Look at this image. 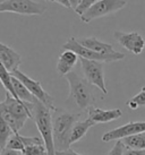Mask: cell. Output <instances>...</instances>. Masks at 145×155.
Instances as JSON below:
<instances>
[{
  "label": "cell",
  "mask_w": 145,
  "mask_h": 155,
  "mask_svg": "<svg viewBox=\"0 0 145 155\" xmlns=\"http://www.w3.org/2000/svg\"><path fill=\"white\" fill-rule=\"evenodd\" d=\"M127 150H136V151H145V133L129 136V137L120 139Z\"/></svg>",
  "instance_id": "cell-19"
},
{
  "label": "cell",
  "mask_w": 145,
  "mask_h": 155,
  "mask_svg": "<svg viewBox=\"0 0 145 155\" xmlns=\"http://www.w3.org/2000/svg\"><path fill=\"white\" fill-rule=\"evenodd\" d=\"M47 12V6L34 0H8L0 4V13H14L26 16H40Z\"/></svg>",
  "instance_id": "cell-6"
},
{
  "label": "cell",
  "mask_w": 145,
  "mask_h": 155,
  "mask_svg": "<svg viewBox=\"0 0 145 155\" xmlns=\"http://www.w3.org/2000/svg\"><path fill=\"white\" fill-rule=\"evenodd\" d=\"M124 155H145V151H136V150H127L124 151Z\"/></svg>",
  "instance_id": "cell-27"
},
{
  "label": "cell",
  "mask_w": 145,
  "mask_h": 155,
  "mask_svg": "<svg viewBox=\"0 0 145 155\" xmlns=\"http://www.w3.org/2000/svg\"><path fill=\"white\" fill-rule=\"evenodd\" d=\"M55 155H59V154H55Z\"/></svg>",
  "instance_id": "cell-33"
},
{
  "label": "cell",
  "mask_w": 145,
  "mask_h": 155,
  "mask_svg": "<svg viewBox=\"0 0 145 155\" xmlns=\"http://www.w3.org/2000/svg\"><path fill=\"white\" fill-rule=\"evenodd\" d=\"M127 5V0H101L92 5L85 13L81 15L82 22L91 23L94 19L104 17L119 12Z\"/></svg>",
  "instance_id": "cell-7"
},
{
  "label": "cell",
  "mask_w": 145,
  "mask_h": 155,
  "mask_svg": "<svg viewBox=\"0 0 145 155\" xmlns=\"http://www.w3.org/2000/svg\"><path fill=\"white\" fill-rule=\"evenodd\" d=\"M0 61L4 64L6 69L12 74L19 69L22 64V57L10 47L0 42Z\"/></svg>",
  "instance_id": "cell-13"
},
{
  "label": "cell",
  "mask_w": 145,
  "mask_h": 155,
  "mask_svg": "<svg viewBox=\"0 0 145 155\" xmlns=\"http://www.w3.org/2000/svg\"><path fill=\"white\" fill-rule=\"evenodd\" d=\"M4 151V150H2V148H1V147H0V154H1V152Z\"/></svg>",
  "instance_id": "cell-32"
},
{
  "label": "cell",
  "mask_w": 145,
  "mask_h": 155,
  "mask_svg": "<svg viewBox=\"0 0 145 155\" xmlns=\"http://www.w3.org/2000/svg\"><path fill=\"white\" fill-rule=\"evenodd\" d=\"M21 155H49L47 151V147L44 145V143L41 144H35L31 146L25 147L21 152Z\"/></svg>",
  "instance_id": "cell-23"
},
{
  "label": "cell",
  "mask_w": 145,
  "mask_h": 155,
  "mask_svg": "<svg viewBox=\"0 0 145 155\" xmlns=\"http://www.w3.org/2000/svg\"><path fill=\"white\" fill-rule=\"evenodd\" d=\"M98 1H101V0H83L82 4L75 9V13L78 14L81 16V15H83L87 9L90 8L92 5H94L95 2H98Z\"/></svg>",
  "instance_id": "cell-24"
},
{
  "label": "cell",
  "mask_w": 145,
  "mask_h": 155,
  "mask_svg": "<svg viewBox=\"0 0 145 155\" xmlns=\"http://www.w3.org/2000/svg\"><path fill=\"white\" fill-rule=\"evenodd\" d=\"M32 108L33 103L23 102L6 92V99L0 102V116L16 134L24 127L27 119H33Z\"/></svg>",
  "instance_id": "cell-1"
},
{
  "label": "cell",
  "mask_w": 145,
  "mask_h": 155,
  "mask_svg": "<svg viewBox=\"0 0 145 155\" xmlns=\"http://www.w3.org/2000/svg\"><path fill=\"white\" fill-rule=\"evenodd\" d=\"M56 154H59V155H82L79 153H77V152L72 151V148H69L67 151H64V152H59V153H56Z\"/></svg>",
  "instance_id": "cell-29"
},
{
  "label": "cell",
  "mask_w": 145,
  "mask_h": 155,
  "mask_svg": "<svg viewBox=\"0 0 145 155\" xmlns=\"http://www.w3.org/2000/svg\"><path fill=\"white\" fill-rule=\"evenodd\" d=\"M12 81H13V87L17 99L23 102H26V103H33L35 97L31 94L30 91L26 88L25 85L21 81H18L16 77H14L13 75H12Z\"/></svg>",
  "instance_id": "cell-18"
},
{
  "label": "cell",
  "mask_w": 145,
  "mask_h": 155,
  "mask_svg": "<svg viewBox=\"0 0 145 155\" xmlns=\"http://www.w3.org/2000/svg\"><path fill=\"white\" fill-rule=\"evenodd\" d=\"M14 77H16L18 81H21L27 90L30 91V93L35 99L40 101L41 103H43L47 108H49L51 111H57V108L55 107V102H53V97L48 93L47 91L44 90L41 85V83L35 81L33 78L29 77L26 74H24L23 71H21L19 69L15 70L12 73Z\"/></svg>",
  "instance_id": "cell-8"
},
{
  "label": "cell",
  "mask_w": 145,
  "mask_h": 155,
  "mask_svg": "<svg viewBox=\"0 0 145 155\" xmlns=\"http://www.w3.org/2000/svg\"><path fill=\"white\" fill-rule=\"evenodd\" d=\"M0 155H21V153H19V152H16V151H13V150L5 148L4 151L1 152V154Z\"/></svg>",
  "instance_id": "cell-28"
},
{
  "label": "cell",
  "mask_w": 145,
  "mask_h": 155,
  "mask_svg": "<svg viewBox=\"0 0 145 155\" xmlns=\"http://www.w3.org/2000/svg\"><path fill=\"white\" fill-rule=\"evenodd\" d=\"M94 126V122L91 121L89 118L84 120H78L72 126V133H70V138H69V144L72 145L75 143L79 142L82 138L86 135V133Z\"/></svg>",
  "instance_id": "cell-17"
},
{
  "label": "cell",
  "mask_w": 145,
  "mask_h": 155,
  "mask_svg": "<svg viewBox=\"0 0 145 155\" xmlns=\"http://www.w3.org/2000/svg\"><path fill=\"white\" fill-rule=\"evenodd\" d=\"M61 48H62V50H70V51L75 52L79 58H83L86 60L99 61V62H115V61H120L125 59L124 53H120L117 51L112 54H102V53L92 51L90 49H86L77 42L76 38L68 39V41L62 44Z\"/></svg>",
  "instance_id": "cell-5"
},
{
  "label": "cell",
  "mask_w": 145,
  "mask_h": 155,
  "mask_svg": "<svg viewBox=\"0 0 145 155\" xmlns=\"http://www.w3.org/2000/svg\"><path fill=\"white\" fill-rule=\"evenodd\" d=\"M65 77L69 84V99L72 100L81 110H89L94 102L91 84L74 71H70Z\"/></svg>",
  "instance_id": "cell-4"
},
{
  "label": "cell",
  "mask_w": 145,
  "mask_h": 155,
  "mask_svg": "<svg viewBox=\"0 0 145 155\" xmlns=\"http://www.w3.org/2000/svg\"><path fill=\"white\" fill-rule=\"evenodd\" d=\"M41 143H43L42 138L25 137V136L21 135L19 133H16L9 138L6 148L13 150V151H16V152H19V153H21L25 147L31 146V145H35V144H41Z\"/></svg>",
  "instance_id": "cell-16"
},
{
  "label": "cell",
  "mask_w": 145,
  "mask_h": 155,
  "mask_svg": "<svg viewBox=\"0 0 145 155\" xmlns=\"http://www.w3.org/2000/svg\"><path fill=\"white\" fill-rule=\"evenodd\" d=\"M76 41L81 44L82 47L90 49L94 52L98 53H102V54H112L115 53L116 50L113 49V47L109 43L102 42L96 38H77Z\"/></svg>",
  "instance_id": "cell-15"
},
{
  "label": "cell",
  "mask_w": 145,
  "mask_h": 155,
  "mask_svg": "<svg viewBox=\"0 0 145 155\" xmlns=\"http://www.w3.org/2000/svg\"><path fill=\"white\" fill-rule=\"evenodd\" d=\"M0 83L2 84V86L5 87V90H6L7 93H9L15 99H17V96L15 94V91H14V87H13L12 74L6 69V67H5L4 64L1 61H0Z\"/></svg>",
  "instance_id": "cell-20"
},
{
  "label": "cell",
  "mask_w": 145,
  "mask_h": 155,
  "mask_svg": "<svg viewBox=\"0 0 145 155\" xmlns=\"http://www.w3.org/2000/svg\"><path fill=\"white\" fill-rule=\"evenodd\" d=\"M124 144L121 140H117L113 147L110 150V152L108 153V155H124Z\"/></svg>",
  "instance_id": "cell-25"
},
{
  "label": "cell",
  "mask_w": 145,
  "mask_h": 155,
  "mask_svg": "<svg viewBox=\"0 0 145 155\" xmlns=\"http://www.w3.org/2000/svg\"><path fill=\"white\" fill-rule=\"evenodd\" d=\"M13 129L9 127V125L2 119V117L0 116V147L5 150L7 146L9 138L14 135Z\"/></svg>",
  "instance_id": "cell-21"
},
{
  "label": "cell",
  "mask_w": 145,
  "mask_h": 155,
  "mask_svg": "<svg viewBox=\"0 0 145 155\" xmlns=\"http://www.w3.org/2000/svg\"><path fill=\"white\" fill-rule=\"evenodd\" d=\"M5 1H8V0H0V4H2V2H5Z\"/></svg>",
  "instance_id": "cell-31"
},
{
  "label": "cell",
  "mask_w": 145,
  "mask_h": 155,
  "mask_svg": "<svg viewBox=\"0 0 145 155\" xmlns=\"http://www.w3.org/2000/svg\"><path fill=\"white\" fill-rule=\"evenodd\" d=\"M79 57L75 52L70 50H62V52L59 54L58 62H57V71L60 76L65 77L67 74H69L72 70L77 64Z\"/></svg>",
  "instance_id": "cell-14"
},
{
  "label": "cell",
  "mask_w": 145,
  "mask_h": 155,
  "mask_svg": "<svg viewBox=\"0 0 145 155\" xmlns=\"http://www.w3.org/2000/svg\"><path fill=\"white\" fill-rule=\"evenodd\" d=\"M32 116L43 143L47 147L48 154L55 155L56 150L53 143V121H52L53 118L51 114V110L35 99L32 108Z\"/></svg>",
  "instance_id": "cell-2"
},
{
  "label": "cell",
  "mask_w": 145,
  "mask_h": 155,
  "mask_svg": "<svg viewBox=\"0 0 145 155\" xmlns=\"http://www.w3.org/2000/svg\"><path fill=\"white\" fill-rule=\"evenodd\" d=\"M87 114H89V119L93 121L94 125H96V124H107L110 121L118 120L123 117V111L118 108L104 110V109H100L92 105L87 110Z\"/></svg>",
  "instance_id": "cell-12"
},
{
  "label": "cell",
  "mask_w": 145,
  "mask_h": 155,
  "mask_svg": "<svg viewBox=\"0 0 145 155\" xmlns=\"http://www.w3.org/2000/svg\"><path fill=\"white\" fill-rule=\"evenodd\" d=\"M44 1H48V2H56V4H59V5H61V6H64L65 8L72 9L68 0H44Z\"/></svg>",
  "instance_id": "cell-26"
},
{
  "label": "cell",
  "mask_w": 145,
  "mask_h": 155,
  "mask_svg": "<svg viewBox=\"0 0 145 155\" xmlns=\"http://www.w3.org/2000/svg\"><path fill=\"white\" fill-rule=\"evenodd\" d=\"M127 107L130 110H137L140 107H145V86L134 97L127 101Z\"/></svg>",
  "instance_id": "cell-22"
},
{
  "label": "cell",
  "mask_w": 145,
  "mask_h": 155,
  "mask_svg": "<svg viewBox=\"0 0 145 155\" xmlns=\"http://www.w3.org/2000/svg\"><path fill=\"white\" fill-rule=\"evenodd\" d=\"M78 117L79 114L65 111H60L57 116L53 117V143L56 153L67 151L70 148V133L72 126L78 121Z\"/></svg>",
  "instance_id": "cell-3"
},
{
  "label": "cell",
  "mask_w": 145,
  "mask_h": 155,
  "mask_svg": "<svg viewBox=\"0 0 145 155\" xmlns=\"http://www.w3.org/2000/svg\"><path fill=\"white\" fill-rule=\"evenodd\" d=\"M115 39L117 42L124 47L127 51H129L133 54H141L145 48V40L140 33L137 32H121V31H116L113 33Z\"/></svg>",
  "instance_id": "cell-11"
},
{
  "label": "cell",
  "mask_w": 145,
  "mask_h": 155,
  "mask_svg": "<svg viewBox=\"0 0 145 155\" xmlns=\"http://www.w3.org/2000/svg\"><path fill=\"white\" fill-rule=\"evenodd\" d=\"M68 1H69V4H70V7H72V9H74V10H75V9H76L77 7L82 4V1H83V0H68Z\"/></svg>",
  "instance_id": "cell-30"
},
{
  "label": "cell",
  "mask_w": 145,
  "mask_h": 155,
  "mask_svg": "<svg viewBox=\"0 0 145 155\" xmlns=\"http://www.w3.org/2000/svg\"><path fill=\"white\" fill-rule=\"evenodd\" d=\"M81 67L83 74L85 76V79L91 85L98 87L103 94H108V90L106 86V79H104V69H103V62L99 61L86 60L83 58H79Z\"/></svg>",
  "instance_id": "cell-9"
},
{
  "label": "cell",
  "mask_w": 145,
  "mask_h": 155,
  "mask_svg": "<svg viewBox=\"0 0 145 155\" xmlns=\"http://www.w3.org/2000/svg\"><path fill=\"white\" fill-rule=\"evenodd\" d=\"M145 133V121H130L124 126L110 130L102 136L103 142H112V140H120L123 138L135 136Z\"/></svg>",
  "instance_id": "cell-10"
}]
</instances>
